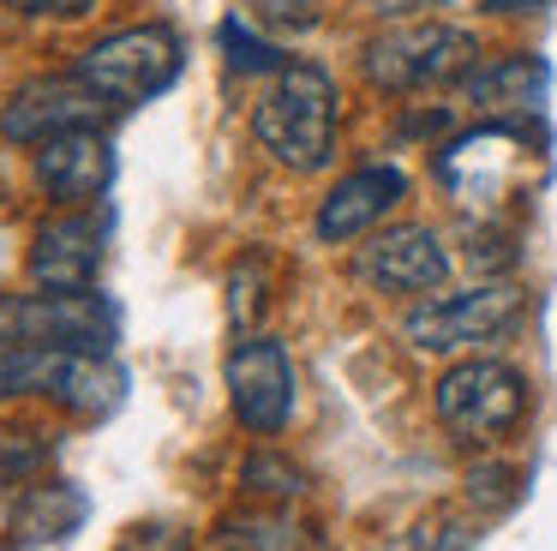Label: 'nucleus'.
<instances>
[{
    "label": "nucleus",
    "mask_w": 557,
    "mask_h": 551,
    "mask_svg": "<svg viewBox=\"0 0 557 551\" xmlns=\"http://www.w3.org/2000/svg\"><path fill=\"white\" fill-rule=\"evenodd\" d=\"M492 7H540V0H492Z\"/></svg>",
    "instance_id": "393cba45"
},
{
    "label": "nucleus",
    "mask_w": 557,
    "mask_h": 551,
    "mask_svg": "<svg viewBox=\"0 0 557 551\" xmlns=\"http://www.w3.org/2000/svg\"><path fill=\"white\" fill-rule=\"evenodd\" d=\"M0 395H25L18 390V347H0Z\"/></svg>",
    "instance_id": "b1692460"
},
{
    "label": "nucleus",
    "mask_w": 557,
    "mask_h": 551,
    "mask_svg": "<svg viewBox=\"0 0 557 551\" xmlns=\"http://www.w3.org/2000/svg\"><path fill=\"white\" fill-rule=\"evenodd\" d=\"M37 186L49 198L66 204H90L114 186V150L102 138V126H78V132H54L37 144Z\"/></svg>",
    "instance_id": "ddd939ff"
},
{
    "label": "nucleus",
    "mask_w": 557,
    "mask_h": 551,
    "mask_svg": "<svg viewBox=\"0 0 557 551\" xmlns=\"http://www.w3.org/2000/svg\"><path fill=\"white\" fill-rule=\"evenodd\" d=\"M264 258H246V264H234V276H228V318H234V330H252L258 318H264Z\"/></svg>",
    "instance_id": "a211bd4d"
},
{
    "label": "nucleus",
    "mask_w": 557,
    "mask_h": 551,
    "mask_svg": "<svg viewBox=\"0 0 557 551\" xmlns=\"http://www.w3.org/2000/svg\"><path fill=\"white\" fill-rule=\"evenodd\" d=\"M121 342V311L114 299L90 294H0V347H85V354H114Z\"/></svg>",
    "instance_id": "f03ea898"
},
{
    "label": "nucleus",
    "mask_w": 557,
    "mask_h": 551,
    "mask_svg": "<svg viewBox=\"0 0 557 551\" xmlns=\"http://www.w3.org/2000/svg\"><path fill=\"white\" fill-rule=\"evenodd\" d=\"M222 48H228V60L240 72H270V66H282V54L270 42H258L252 30H246V12H234L228 24H222Z\"/></svg>",
    "instance_id": "aec40b11"
},
{
    "label": "nucleus",
    "mask_w": 557,
    "mask_h": 551,
    "mask_svg": "<svg viewBox=\"0 0 557 551\" xmlns=\"http://www.w3.org/2000/svg\"><path fill=\"white\" fill-rule=\"evenodd\" d=\"M432 402H437L444 431H456L461 443H492V438L521 426V414H528V383L504 359H461V366H449L437 378Z\"/></svg>",
    "instance_id": "39448f33"
},
{
    "label": "nucleus",
    "mask_w": 557,
    "mask_h": 551,
    "mask_svg": "<svg viewBox=\"0 0 557 551\" xmlns=\"http://www.w3.org/2000/svg\"><path fill=\"white\" fill-rule=\"evenodd\" d=\"M516 311H521V287L485 282V287H468V294H449V299L408 311V342L420 354H456V347L492 342L497 330H509Z\"/></svg>",
    "instance_id": "0eeeda50"
},
{
    "label": "nucleus",
    "mask_w": 557,
    "mask_h": 551,
    "mask_svg": "<svg viewBox=\"0 0 557 551\" xmlns=\"http://www.w3.org/2000/svg\"><path fill=\"white\" fill-rule=\"evenodd\" d=\"M73 72L97 84L114 108H138L181 78V36L169 24H133V30H114L102 42H90Z\"/></svg>",
    "instance_id": "7ed1b4c3"
},
{
    "label": "nucleus",
    "mask_w": 557,
    "mask_h": 551,
    "mask_svg": "<svg viewBox=\"0 0 557 551\" xmlns=\"http://www.w3.org/2000/svg\"><path fill=\"white\" fill-rule=\"evenodd\" d=\"M228 378V402H234V419L258 438H276L294 414V366H288V347L270 342V335H246L240 347L228 354L222 366Z\"/></svg>",
    "instance_id": "1a4fd4ad"
},
{
    "label": "nucleus",
    "mask_w": 557,
    "mask_h": 551,
    "mask_svg": "<svg viewBox=\"0 0 557 551\" xmlns=\"http://www.w3.org/2000/svg\"><path fill=\"white\" fill-rule=\"evenodd\" d=\"M18 390L49 395L78 419H109L126 402V371L85 347H18Z\"/></svg>",
    "instance_id": "423d86ee"
},
{
    "label": "nucleus",
    "mask_w": 557,
    "mask_h": 551,
    "mask_svg": "<svg viewBox=\"0 0 557 551\" xmlns=\"http://www.w3.org/2000/svg\"><path fill=\"white\" fill-rule=\"evenodd\" d=\"M102 258H109V222L90 210L54 216L37 228V246H30V282L54 287V294H78V287H97Z\"/></svg>",
    "instance_id": "f8f14e48"
},
{
    "label": "nucleus",
    "mask_w": 557,
    "mask_h": 551,
    "mask_svg": "<svg viewBox=\"0 0 557 551\" xmlns=\"http://www.w3.org/2000/svg\"><path fill=\"white\" fill-rule=\"evenodd\" d=\"M408 198V174L401 168H354L348 180H336L330 186V198L318 204V240H330V246H342V240H360L366 228H377L396 204Z\"/></svg>",
    "instance_id": "4468645a"
},
{
    "label": "nucleus",
    "mask_w": 557,
    "mask_h": 551,
    "mask_svg": "<svg viewBox=\"0 0 557 551\" xmlns=\"http://www.w3.org/2000/svg\"><path fill=\"white\" fill-rule=\"evenodd\" d=\"M354 276L377 294H432L449 282V252L432 228H384L372 246H360Z\"/></svg>",
    "instance_id": "9b49d317"
},
{
    "label": "nucleus",
    "mask_w": 557,
    "mask_h": 551,
    "mask_svg": "<svg viewBox=\"0 0 557 551\" xmlns=\"http://www.w3.org/2000/svg\"><path fill=\"white\" fill-rule=\"evenodd\" d=\"M528 162H533L528 126L497 120V126H480V132H468L461 144H449V150L437 156V174L449 180V192H456L461 204H492L528 174Z\"/></svg>",
    "instance_id": "9d476101"
},
{
    "label": "nucleus",
    "mask_w": 557,
    "mask_h": 551,
    "mask_svg": "<svg viewBox=\"0 0 557 551\" xmlns=\"http://www.w3.org/2000/svg\"><path fill=\"white\" fill-rule=\"evenodd\" d=\"M7 7L30 12V19H85L97 0H7Z\"/></svg>",
    "instance_id": "5701e85b"
},
{
    "label": "nucleus",
    "mask_w": 557,
    "mask_h": 551,
    "mask_svg": "<svg viewBox=\"0 0 557 551\" xmlns=\"http://www.w3.org/2000/svg\"><path fill=\"white\" fill-rule=\"evenodd\" d=\"M516 479L521 474H509V467H473V503H516Z\"/></svg>",
    "instance_id": "4be33fe9"
},
{
    "label": "nucleus",
    "mask_w": 557,
    "mask_h": 551,
    "mask_svg": "<svg viewBox=\"0 0 557 551\" xmlns=\"http://www.w3.org/2000/svg\"><path fill=\"white\" fill-rule=\"evenodd\" d=\"M240 12L258 30L294 36V30H312V24L324 19V0H240Z\"/></svg>",
    "instance_id": "f3484780"
},
{
    "label": "nucleus",
    "mask_w": 557,
    "mask_h": 551,
    "mask_svg": "<svg viewBox=\"0 0 557 551\" xmlns=\"http://www.w3.org/2000/svg\"><path fill=\"white\" fill-rule=\"evenodd\" d=\"M222 546H300V527H288V522H234V527H222Z\"/></svg>",
    "instance_id": "412c9836"
},
{
    "label": "nucleus",
    "mask_w": 557,
    "mask_h": 551,
    "mask_svg": "<svg viewBox=\"0 0 557 551\" xmlns=\"http://www.w3.org/2000/svg\"><path fill=\"white\" fill-rule=\"evenodd\" d=\"M240 479L252 491H264V498H300V491H306V474L294 462H282V455H252Z\"/></svg>",
    "instance_id": "6ab92c4d"
},
{
    "label": "nucleus",
    "mask_w": 557,
    "mask_h": 551,
    "mask_svg": "<svg viewBox=\"0 0 557 551\" xmlns=\"http://www.w3.org/2000/svg\"><path fill=\"white\" fill-rule=\"evenodd\" d=\"M461 84H468V96H480L485 108H533L545 90V66L540 60H492V66L473 60V72Z\"/></svg>",
    "instance_id": "dca6fc26"
},
{
    "label": "nucleus",
    "mask_w": 557,
    "mask_h": 551,
    "mask_svg": "<svg viewBox=\"0 0 557 551\" xmlns=\"http://www.w3.org/2000/svg\"><path fill=\"white\" fill-rule=\"evenodd\" d=\"M252 132L294 174L330 168V156H336V78L324 66H282V78L252 108Z\"/></svg>",
    "instance_id": "f257e3e1"
},
{
    "label": "nucleus",
    "mask_w": 557,
    "mask_h": 551,
    "mask_svg": "<svg viewBox=\"0 0 557 551\" xmlns=\"http://www.w3.org/2000/svg\"><path fill=\"white\" fill-rule=\"evenodd\" d=\"M121 108L97 90L90 78L66 72V78H30L25 90H13V102L0 108V132L13 144H42L54 132H78V126H102Z\"/></svg>",
    "instance_id": "6e6552de"
},
{
    "label": "nucleus",
    "mask_w": 557,
    "mask_h": 551,
    "mask_svg": "<svg viewBox=\"0 0 557 551\" xmlns=\"http://www.w3.org/2000/svg\"><path fill=\"white\" fill-rule=\"evenodd\" d=\"M480 60V42L456 24H396V30L372 36L366 48V78L377 90H437V84H461Z\"/></svg>",
    "instance_id": "20e7f679"
},
{
    "label": "nucleus",
    "mask_w": 557,
    "mask_h": 551,
    "mask_svg": "<svg viewBox=\"0 0 557 551\" xmlns=\"http://www.w3.org/2000/svg\"><path fill=\"white\" fill-rule=\"evenodd\" d=\"M90 503L78 486H30L25 498H18L13 510V546H61V539H73L78 527H85Z\"/></svg>",
    "instance_id": "2eb2a0df"
}]
</instances>
